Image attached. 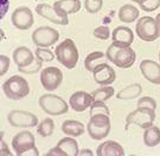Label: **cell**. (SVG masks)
<instances>
[{
    "label": "cell",
    "instance_id": "cell-16",
    "mask_svg": "<svg viewBox=\"0 0 160 156\" xmlns=\"http://www.w3.org/2000/svg\"><path fill=\"white\" fill-rule=\"evenodd\" d=\"M92 75H94V81L96 82L98 85H102V87L113 84L115 82V78H116L115 70L112 66H109L107 63L100 65L92 72Z\"/></svg>",
    "mask_w": 160,
    "mask_h": 156
},
{
    "label": "cell",
    "instance_id": "cell-25",
    "mask_svg": "<svg viewBox=\"0 0 160 156\" xmlns=\"http://www.w3.org/2000/svg\"><path fill=\"white\" fill-rule=\"evenodd\" d=\"M142 92V87L140 84H131L128 87H123L122 90H120L119 92L116 93V98L122 99V101H131L139 97Z\"/></svg>",
    "mask_w": 160,
    "mask_h": 156
},
{
    "label": "cell",
    "instance_id": "cell-40",
    "mask_svg": "<svg viewBox=\"0 0 160 156\" xmlns=\"http://www.w3.org/2000/svg\"><path fill=\"white\" fill-rule=\"evenodd\" d=\"M78 155L80 156H92L94 155V153H92L90 149H83V150H80Z\"/></svg>",
    "mask_w": 160,
    "mask_h": 156
},
{
    "label": "cell",
    "instance_id": "cell-39",
    "mask_svg": "<svg viewBox=\"0 0 160 156\" xmlns=\"http://www.w3.org/2000/svg\"><path fill=\"white\" fill-rule=\"evenodd\" d=\"M8 10V0H1V18H4Z\"/></svg>",
    "mask_w": 160,
    "mask_h": 156
},
{
    "label": "cell",
    "instance_id": "cell-5",
    "mask_svg": "<svg viewBox=\"0 0 160 156\" xmlns=\"http://www.w3.org/2000/svg\"><path fill=\"white\" fill-rule=\"evenodd\" d=\"M154 120L155 110L148 109V108H137L127 115L125 130H128L131 125H138L145 130L146 128L153 125Z\"/></svg>",
    "mask_w": 160,
    "mask_h": 156
},
{
    "label": "cell",
    "instance_id": "cell-26",
    "mask_svg": "<svg viewBox=\"0 0 160 156\" xmlns=\"http://www.w3.org/2000/svg\"><path fill=\"white\" fill-rule=\"evenodd\" d=\"M57 147H59L62 150L65 151L67 156H78L80 149H78V143L77 141L71 139V136L63 137L58 141Z\"/></svg>",
    "mask_w": 160,
    "mask_h": 156
},
{
    "label": "cell",
    "instance_id": "cell-10",
    "mask_svg": "<svg viewBox=\"0 0 160 156\" xmlns=\"http://www.w3.org/2000/svg\"><path fill=\"white\" fill-rule=\"evenodd\" d=\"M8 123L16 128H33L38 124V117L29 111L13 110L7 116Z\"/></svg>",
    "mask_w": 160,
    "mask_h": 156
},
{
    "label": "cell",
    "instance_id": "cell-9",
    "mask_svg": "<svg viewBox=\"0 0 160 156\" xmlns=\"http://www.w3.org/2000/svg\"><path fill=\"white\" fill-rule=\"evenodd\" d=\"M39 79L46 91H55L63 82V72L56 66H48L42 70Z\"/></svg>",
    "mask_w": 160,
    "mask_h": 156
},
{
    "label": "cell",
    "instance_id": "cell-4",
    "mask_svg": "<svg viewBox=\"0 0 160 156\" xmlns=\"http://www.w3.org/2000/svg\"><path fill=\"white\" fill-rule=\"evenodd\" d=\"M112 123L109 115H94L90 116L87 130L89 136L95 141H102L110 133Z\"/></svg>",
    "mask_w": 160,
    "mask_h": 156
},
{
    "label": "cell",
    "instance_id": "cell-33",
    "mask_svg": "<svg viewBox=\"0 0 160 156\" xmlns=\"http://www.w3.org/2000/svg\"><path fill=\"white\" fill-rule=\"evenodd\" d=\"M139 6L145 12H153L160 7V0H140Z\"/></svg>",
    "mask_w": 160,
    "mask_h": 156
},
{
    "label": "cell",
    "instance_id": "cell-34",
    "mask_svg": "<svg viewBox=\"0 0 160 156\" xmlns=\"http://www.w3.org/2000/svg\"><path fill=\"white\" fill-rule=\"evenodd\" d=\"M92 35L95 38L97 39H101V40H107L110 38V31H109L108 26H97L96 29L94 30V32H92Z\"/></svg>",
    "mask_w": 160,
    "mask_h": 156
},
{
    "label": "cell",
    "instance_id": "cell-22",
    "mask_svg": "<svg viewBox=\"0 0 160 156\" xmlns=\"http://www.w3.org/2000/svg\"><path fill=\"white\" fill-rule=\"evenodd\" d=\"M84 130L86 128L83 125V123L75 121V120H67L62 124V131L71 137H78L81 135H83Z\"/></svg>",
    "mask_w": 160,
    "mask_h": 156
},
{
    "label": "cell",
    "instance_id": "cell-6",
    "mask_svg": "<svg viewBox=\"0 0 160 156\" xmlns=\"http://www.w3.org/2000/svg\"><path fill=\"white\" fill-rule=\"evenodd\" d=\"M38 103L45 114L51 116L64 115L69 110V104H67V102L59 96L52 93L42 95L38 99Z\"/></svg>",
    "mask_w": 160,
    "mask_h": 156
},
{
    "label": "cell",
    "instance_id": "cell-30",
    "mask_svg": "<svg viewBox=\"0 0 160 156\" xmlns=\"http://www.w3.org/2000/svg\"><path fill=\"white\" fill-rule=\"evenodd\" d=\"M34 54H36V57L38 58V59H40L43 63H44V62H52L55 56H56V54H53V52H52L50 49H48V47H39V46L36 49Z\"/></svg>",
    "mask_w": 160,
    "mask_h": 156
},
{
    "label": "cell",
    "instance_id": "cell-41",
    "mask_svg": "<svg viewBox=\"0 0 160 156\" xmlns=\"http://www.w3.org/2000/svg\"><path fill=\"white\" fill-rule=\"evenodd\" d=\"M155 20H157V25H158V30H159V35H160V13H158V14H157Z\"/></svg>",
    "mask_w": 160,
    "mask_h": 156
},
{
    "label": "cell",
    "instance_id": "cell-8",
    "mask_svg": "<svg viewBox=\"0 0 160 156\" xmlns=\"http://www.w3.org/2000/svg\"><path fill=\"white\" fill-rule=\"evenodd\" d=\"M59 39V33L57 30L50 26H40L36 29L32 33V41L34 45L39 47H49L56 44Z\"/></svg>",
    "mask_w": 160,
    "mask_h": 156
},
{
    "label": "cell",
    "instance_id": "cell-29",
    "mask_svg": "<svg viewBox=\"0 0 160 156\" xmlns=\"http://www.w3.org/2000/svg\"><path fill=\"white\" fill-rule=\"evenodd\" d=\"M110 110H109L108 105L101 102V101H95L92 102V106H90V116L94 115H109Z\"/></svg>",
    "mask_w": 160,
    "mask_h": 156
},
{
    "label": "cell",
    "instance_id": "cell-36",
    "mask_svg": "<svg viewBox=\"0 0 160 156\" xmlns=\"http://www.w3.org/2000/svg\"><path fill=\"white\" fill-rule=\"evenodd\" d=\"M8 68H10V58L5 54H1L0 56V76L5 75Z\"/></svg>",
    "mask_w": 160,
    "mask_h": 156
},
{
    "label": "cell",
    "instance_id": "cell-24",
    "mask_svg": "<svg viewBox=\"0 0 160 156\" xmlns=\"http://www.w3.org/2000/svg\"><path fill=\"white\" fill-rule=\"evenodd\" d=\"M143 143L146 147H149V148H153L155 145L160 144V128L155 125L146 128L143 131Z\"/></svg>",
    "mask_w": 160,
    "mask_h": 156
},
{
    "label": "cell",
    "instance_id": "cell-37",
    "mask_svg": "<svg viewBox=\"0 0 160 156\" xmlns=\"http://www.w3.org/2000/svg\"><path fill=\"white\" fill-rule=\"evenodd\" d=\"M46 156H67V154H65V151L56 145L55 148H52L46 153Z\"/></svg>",
    "mask_w": 160,
    "mask_h": 156
},
{
    "label": "cell",
    "instance_id": "cell-42",
    "mask_svg": "<svg viewBox=\"0 0 160 156\" xmlns=\"http://www.w3.org/2000/svg\"><path fill=\"white\" fill-rule=\"evenodd\" d=\"M132 1H133V2H138V4H139V1H140V0H132Z\"/></svg>",
    "mask_w": 160,
    "mask_h": 156
},
{
    "label": "cell",
    "instance_id": "cell-21",
    "mask_svg": "<svg viewBox=\"0 0 160 156\" xmlns=\"http://www.w3.org/2000/svg\"><path fill=\"white\" fill-rule=\"evenodd\" d=\"M107 62H108V58L106 56V53L101 51H94L89 53L84 59V68L87 71L94 72L100 65L106 64Z\"/></svg>",
    "mask_w": 160,
    "mask_h": 156
},
{
    "label": "cell",
    "instance_id": "cell-35",
    "mask_svg": "<svg viewBox=\"0 0 160 156\" xmlns=\"http://www.w3.org/2000/svg\"><path fill=\"white\" fill-rule=\"evenodd\" d=\"M138 108H148V109H157V102L154 98L145 96L138 101Z\"/></svg>",
    "mask_w": 160,
    "mask_h": 156
},
{
    "label": "cell",
    "instance_id": "cell-43",
    "mask_svg": "<svg viewBox=\"0 0 160 156\" xmlns=\"http://www.w3.org/2000/svg\"><path fill=\"white\" fill-rule=\"evenodd\" d=\"M159 62H160V51H159Z\"/></svg>",
    "mask_w": 160,
    "mask_h": 156
},
{
    "label": "cell",
    "instance_id": "cell-2",
    "mask_svg": "<svg viewBox=\"0 0 160 156\" xmlns=\"http://www.w3.org/2000/svg\"><path fill=\"white\" fill-rule=\"evenodd\" d=\"M55 54L59 63L67 69H74L75 66L78 63V58H80V53L78 50L75 45L72 39H65L59 45H57L56 50H55Z\"/></svg>",
    "mask_w": 160,
    "mask_h": 156
},
{
    "label": "cell",
    "instance_id": "cell-38",
    "mask_svg": "<svg viewBox=\"0 0 160 156\" xmlns=\"http://www.w3.org/2000/svg\"><path fill=\"white\" fill-rule=\"evenodd\" d=\"M0 150H1V153H0V155L1 156H12L13 155L11 151H10L8 147H7V144L4 142V139H1V141H0Z\"/></svg>",
    "mask_w": 160,
    "mask_h": 156
},
{
    "label": "cell",
    "instance_id": "cell-18",
    "mask_svg": "<svg viewBox=\"0 0 160 156\" xmlns=\"http://www.w3.org/2000/svg\"><path fill=\"white\" fill-rule=\"evenodd\" d=\"M97 156H125V150L122 145L113 139L102 142L96 149Z\"/></svg>",
    "mask_w": 160,
    "mask_h": 156
},
{
    "label": "cell",
    "instance_id": "cell-20",
    "mask_svg": "<svg viewBox=\"0 0 160 156\" xmlns=\"http://www.w3.org/2000/svg\"><path fill=\"white\" fill-rule=\"evenodd\" d=\"M53 7L56 11L64 17H68L69 14H74L81 10L80 0H57L55 1Z\"/></svg>",
    "mask_w": 160,
    "mask_h": 156
},
{
    "label": "cell",
    "instance_id": "cell-7",
    "mask_svg": "<svg viewBox=\"0 0 160 156\" xmlns=\"http://www.w3.org/2000/svg\"><path fill=\"white\" fill-rule=\"evenodd\" d=\"M137 35L143 41H154L160 37L158 25L155 18L145 16L138 19L137 27H135Z\"/></svg>",
    "mask_w": 160,
    "mask_h": 156
},
{
    "label": "cell",
    "instance_id": "cell-11",
    "mask_svg": "<svg viewBox=\"0 0 160 156\" xmlns=\"http://www.w3.org/2000/svg\"><path fill=\"white\" fill-rule=\"evenodd\" d=\"M36 147V139L32 133L28 130L18 133L12 139V148L17 156H24L26 151Z\"/></svg>",
    "mask_w": 160,
    "mask_h": 156
},
{
    "label": "cell",
    "instance_id": "cell-28",
    "mask_svg": "<svg viewBox=\"0 0 160 156\" xmlns=\"http://www.w3.org/2000/svg\"><path fill=\"white\" fill-rule=\"evenodd\" d=\"M55 130V122L52 121L51 118H45L43 121L38 123L37 127V133L42 137H49L53 134Z\"/></svg>",
    "mask_w": 160,
    "mask_h": 156
},
{
    "label": "cell",
    "instance_id": "cell-1",
    "mask_svg": "<svg viewBox=\"0 0 160 156\" xmlns=\"http://www.w3.org/2000/svg\"><path fill=\"white\" fill-rule=\"evenodd\" d=\"M106 56L109 62L120 69H129L137 60V53L131 46H120L114 43L108 46Z\"/></svg>",
    "mask_w": 160,
    "mask_h": 156
},
{
    "label": "cell",
    "instance_id": "cell-3",
    "mask_svg": "<svg viewBox=\"0 0 160 156\" xmlns=\"http://www.w3.org/2000/svg\"><path fill=\"white\" fill-rule=\"evenodd\" d=\"M2 91L7 98L19 101L30 93V85L22 76H12L2 84Z\"/></svg>",
    "mask_w": 160,
    "mask_h": 156
},
{
    "label": "cell",
    "instance_id": "cell-17",
    "mask_svg": "<svg viewBox=\"0 0 160 156\" xmlns=\"http://www.w3.org/2000/svg\"><path fill=\"white\" fill-rule=\"evenodd\" d=\"M113 43L120 46H131L134 41V32L127 26H118L112 33Z\"/></svg>",
    "mask_w": 160,
    "mask_h": 156
},
{
    "label": "cell",
    "instance_id": "cell-13",
    "mask_svg": "<svg viewBox=\"0 0 160 156\" xmlns=\"http://www.w3.org/2000/svg\"><path fill=\"white\" fill-rule=\"evenodd\" d=\"M36 12L39 14L42 18H44L46 20L51 21L53 24H57V25H68L69 24V18L61 16L56 8L53 6L49 5V4H38L36 6Z\"/></svg>",
    "mask_w": 160,
    "mask_h": 156
},
{
    "label": "cell",
    "instance_id": "cell-19",
    "mask_svg": "<svg viewBox=\"0 0 160 156\" xmlns=\"http://www.w3.org/2000/svg\"><path fill=\"white\" fill-rule=\"evenodd\" d=\"M36 59V54L26 46H19L13 51V62L18 68H24L33 63Z\"/></svg>",
    "mask_w": 160,
    "mask_h": 156
},
{
    "label": "cell",
    "instance_id": "cell-23",
    "mask_svg": "<svg viewBox=\"0 0 160 156\" xmlns=\"http://www.w3.org/2000/svg\"><path fill=\"white\" fill-rule=\"evenodd\" d=\"M118 17L120 19L122 23L131 24L134 23L139 18V10L134 5L131 4H127L120 7L119 13H118Z\"/></svg>",
    "mask_w": 160,
    "mask_h": 156
},
{
    "label": "cell",
    "instance_id": "cell-31",
    "mask_svg": "<svg viewBox=\"0 0 160 156\" xmlns=\"http://www.w3.org/2000/svg\"><path fill=\"white\" fill-rule=\"evenodd\" d=\"M42 66H43V62L36 57V59L33 60L32 64H30L28 66H24V68H18V70L20 72H23V73H26V75H32V73L38 72L42 69Z\"/></svg>",
    "mask_w": 160,
    "mask_h": 156
},
{
    "label": "cell",
    "instance_id": "cell-27",
    "mask_svg": "<svg viewBox=\"0 0 160 156\" xmlns=\"http://www.w3.org/2000/svg\"><path fill=\"white\" fill-rule=\"evenodd\" d=\"M115 95V90L113 87H109V85H106V87H101L94 90L92 92V99L94 102L95 101H101V102H106L107 99L112 98Z\"/></svg>",
    "mask_w": 160,
    "mask_h": 156
},
{
    "label": "cell",
    "instance_id": "cell-32",
    "mask_svg": "<svg viewBox=\"0 0 160 156\" xmlns=\"http://www.w3.org/2000/svg\"><path fill=\"white\" fill-rule=\"evenodd\" d=\"M103 6V0H84V7L88 13H97L101 11Z\"/></svg>",
    "mask_w": 160,
    "mask_h": 156
},
{
    "label": "cell",
    "instance_id": "cell-15",
    "mask_svg": "<svg viewBox=\"0 0 160 156\" xmlns=\"http://www.w3.org/2000/svg\"><path fill=\"white\" fill-rule=\"evenodd\" d=\"M140 71L145 79L152 84L160 85V64L155 63L152 59H145L140 64Z\"/></svg>",
    "mask_w": 160,
    "mask_h": 156
},
{
    "label": "cell",
    "instance_id": "cell-14",
    "mask_svg": "<svg viewBox=\"0 0 160 156\" xmlns=\"http://www.w3.org/2000/svg\"><path fill=\"white\" fill-rule=\"evenodd\" d=\"M92 102L94 99L92 93H88L86 91H76L69 98L70 108L76 112H83L87 109H90Z\"/></svg>",
    "mask_w": 160,
    "mask_h": 156
},
{
    "label": "cell",
    "instance_id": "cell-12",
    "mask_svg": "<svg viewBox=\"0 0 160 156\" xmlns=\"http://www.w3.org/2000/svg\"><path fill=\"white\" fill-rule=\"evenodd\" d=\"M12 25L19 30H29L34 23L32 11L26 6L16 8L11 16Z\"/></svg>",
    "mask_w": 160,
    "mask_h": 156
}]
</instances>
